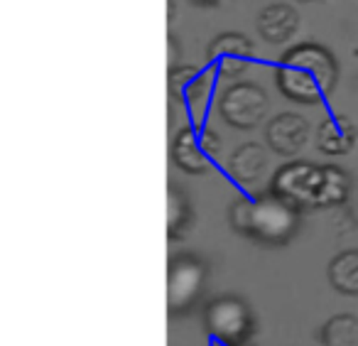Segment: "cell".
Returning <instances> with one entry per match:
<instances>
[{
    "label": "cell",
    "mask_w": 358,
    "mask_h": 346,
    "mask_svg": "<svg viewBox=\"0 0 358 346\" xmlns=\"http://www.w3.org/2000/svg\"><path fill=\"white\" fill-rule=\"evenodd\" d=\"M338 81V62L319 42L292 45L275 67V86L287 101L317 106L331 96Z\"/></svg>",
    "instance_id": "6da1fadb"
},
{
    "label": "cell",
    "mask_w": 358,
    "mask_h": 346,
    "mask_svg": "<svg viewBox=\"0 0 358 346\" xmlns=\"http://www.w3.org/2000/svg\"><path fill=\"white\" fill-rule=\"evenodd\" d=\"M229 223L238 236L268 246H285L299 228V207L278 194L238 197L229 209Z\"/></svg>",
    "instance_id": "7a4b0ae2"
},
{
    "label": "cell",
    "mask_w": 358,
    "mask_h": 346,
    "mask_svg": "<svg viewBox=\"0 0 358 346\" xmlns=\"http://www.w3.org/2000/svg\"><path fill=\"white\" fill-rule=\"evenodd\" d=\"M224 140L214 128L192 123L179 128L172 140V162L187 174H204L219 162Z\"/></svg>",
    "instance_id": "3957f363"
},
{
    "label": "cell",
    "mask_w": 358,
    "mask_h": 346,
    "mask_svg": "<svg viewBox=\"0 0 358 346\" xmlns=\"http://www.w3.org/2000/svg\"><path fill=\"white\" fill-rule=\"evenodd\" d=\"M216 71L211 69H199V67L182 64L169 69V96L177 104H182L187 109V113L196 120L204 123V116L209 113L211 104H214L216 94Z\"/></svg>",
    "instance_id": "277c9868"
},
{
    "label": "cell",
    "mask_w": 358,
    "mask_h": 346,
    "mask_svg": "<svg viewBox=\"0 0 358 346\" xmlns=\"http://www.w3.org/2000/svg\"><path fill=\"white\" fill-rule=\"evenodd\" d=\"M270 111L265 89L253 81H234L219 96V116L236 130H253Z\"/></svg>",
    "instance_id": "5b68a950"
},
{
    "label": "cell",
    "mask_w": 358,
    "mask_h": 346,
    "mask_svg": "<svg viewBox=\"0 0 358 346\" xmlns=\"http://www.w3.org/2000/svg\"><path fill=\"white\" fill-rule=\"evenodd\" d=\"M204 321L211 339L229 346H241L243 341H248L255 324L250 307L234 295L216 297L214 302H209L204 312Z\"/></svg>",
    "instance_id": "8992f818"
},
{
    "label": "cell",
    "mask_w": 358,
    "mask_h": 346,
    "mask_svg": "<svg viewBox=\"0 0 358 346\" xmlns=\"http://www.w3.org/2000/svg\"><path fill=\"white\" fill-rule=\"evenodd\" d=\"M206 280V265L194 253H182V256L169 261L167 270V310L169 314H185L199 297Z\"/></svg>",
    "instance_id": "52a82bcc"
},
{
    "label": "cell",
    "mask_w": 358,
    "mask_h": 346,
    "mask_svg": "<svg viewBox=\"0 0 358 346\" xmlns=\"http://www.w3.org/2000/svg\"><path fill=\"white\" fill-rule=\"evenodd\" d=\"M255 57V45L243 32H221L211 40L206 50L209 67L221 81H238L250 69Z\"/></svg>",
    "instance_id": "ba28073f"
},
{
    "label": "cell",
    "mask_w": 358,
    "mask_h": 346,
    "mask_svg": "<svg viewBox=\"0 0 358 346\" xmlns=\"http://www.w3.org/2000/svg\"><path fill=\"white\" fill-rule=\"evenodd\" d=\"M319 177H322V165L294 160V162H287L280 169H275L273 194L297 204L299 209L314 207L319 192Z\"/></svg>",
    "instance_id": "9c48e42d"
},
{
    "label": "cell",
    "mask_w": 358,
    "mask_h": 346,
    "mask_svg": "<svg viewBox=\"0 0 358 346\" xmlns=\"http://www.w3.org/2000/svg\"><path fill=\"white\" fill-rule=\"evenodd\" d=\"M265 140H268V148L275 155L294 158L309 143V123L299 113L285 111V113H278L275 118L268 120Z\"/></svg>",
    "instance_id": "30bf717a"
},
{
    "label": "cell",
    "mask_w": 358,
    "mask_h": 346,
    "mask_svg": "<svg viewBox=\"0 0 358 346\" xmlns=\"http://www.w3.org/2000/svg\"><path fill=\"white\" fill-rule=\"evenodd\" d=\"M268 167H270L268 150L260 143H243L241 148L234 150V155L226 162V172H229L231 182L243 189L258 187L268 177Z\"/></svg>",
    "instance_id": "8fae6325"
},
{
    "label": "cell",
    "mask_w": 358,
    "mask_h": 346,
    "mask_svg": "<svg viewBox=\"0 0 358 346\" xmlns=\"http://www.w3.org/2000/svg\"><path fill=\"white\" fill-rule=\"evenodd\" d=\"M255 27L268 45H285L299 32V13L289 3H270L260 11Z\"/></svg>",
    "instance_id": "7c38bea8"
},
{
    "label": "cell",
    "mask_w": 358,
    "mask_h": 346,
    "mask_svg": "<svg viewBox=\"0 0 358 346\" xmlns=\"http://www.w3.org/2000/svg\"><path fill=\"white\" fill-rule=\"evenodd\" d=\"M358 138V125L353 123L348 116H327L322 123L317 125V148L329 158H338L353 150Z\"/></svg>",
    "instance_id": "4fadbf2b"
},
{
    "label": "cell",
    "mask_w": 358,
    "mask_h": 346,
    "mask_svg": "<svg viewBox=\"0 0 358 346\" xmlns=\"http://www.w3.org/2000/svg\"><path fill=\"white\" fill-rule=\"evenodd\" d=\"M348 194H351V179H348L346 169L336 167V165H322V177H319V192L314 207H341L348 199Z\"/></svg>",
    "instance_id": "5bb4252c"
},
{
    "label": "cell",
    "mask_w": 358,
    "mask_h": 346,
    "mask_svg": "<svg viewBox=\"0 0 358 346\" xmlns=\"http://www.w3.org/2000/svg\"><path fill=\"white\" fill-rule=\"evenodd\" d=\"M329 282L343 297L358 295V248L341 251L329 263Z\"/></svg>",
    "instance_id": "9a60e30c"
},
{
    "label": "cell",
    "mask_w": 358,
    "mask_h": 346,
    "mask_svg": "<svg viewBox=\"0 0 358 346\" xmlns=\"http://www.w3.org/2000/svg\"><path fill=\"white\" fill-rule=\"evenodd\" d=\"M324 346H358V317L351 312L334 314L322 329Z\"/></svg>",
    "instance_id": "2e32d148"
},
{
    "label": "cell",
    "mask_w": 358,
    "mask_h": 346,
    "mask_svg": "<svg viewBox=\"0 0 358 346\" xmlns=\"http://www.w3.org/2000/svg\"><path fill=\"white\" fill-rule=\"evenodd\" d=\"M192 216V207H189V199L182 189L177 187H169L167 192V233L169 238H179L185 226L189 223Z\"/></svg>",
    "instance_id": "e0dca14e"
},
{
    "label": "cell",
    "mask_w": 358,
    "mask_h": 346,
    "mask_svg": "<svg viewBox=\"0 0 358 346\" xmlns=\"http://www.w3.org/2000/svg\"><path fill=\"white\" fill-rule=\"evenodd\" d=\"M194 6H201V8H214V6H219L221 0H192Z\"/></svg>",
    "instance_id": "ac0fdd59"
},
{
    "label": "cell",
    "mask_w": 358,
    "mask_h": 346,
    "mask_svg": "<svg viewBox=\"0 0 358 346\" xmlns=\"http://www.w3.org/2000/svg\"><path fill=\"white\" fill-rule=\"evenodd\" d=\"M211 346H229V344H221V341H211Z\"/></svg>",
    "instance_id": "d6986e66"
},
{
    "label": "cell",
    "mask_w": 358,
    "mask_h": 346,
    "mask_svg": "<svg viewBox=\"0 0 358 346\" xmlns=\"http://www.w3.org/2000/svg\"><path fill=\"white\" fill-rule=\"evenodd\" d=\"M299 3H317V0H299Z\"/></svg>",
    "instance_id": "ffe728a7"
}]
</instances>
